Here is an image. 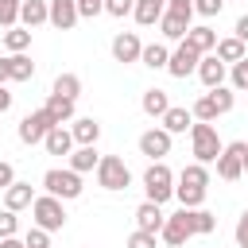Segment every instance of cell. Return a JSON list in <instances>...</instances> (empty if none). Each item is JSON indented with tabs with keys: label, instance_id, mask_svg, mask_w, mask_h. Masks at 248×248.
Wrapping results in <instances>:
<instances>
[{
	"label": "cell",
	"instance_id": "8d00e7d4",
	"mask_svg": "<svg viewBox=\"0 0 248 248\" xmlns=\"http://www.w3.org/2000/svg\"><path fill=\"white\" fill-rule=\"evenodd\" d=\"M132 4L136 0H105V12L116 16V19H124V16H132Z\"/></svg>",
	"mask_w": 248,
	"mask_h": 248
},
{
	"label": "cell",
	"instance_id": "6da1fadb",
	"mask_svg": "<svg viewBox=\"0 0 248 248\" xmlns=\"http://www.w3.org/2000/svg\"><path fill=\"white\" fill-rule=\"evenodd\" d=\"M232 105H236V89L232 85H213L209 93H202L194 105H190V112H194V120H217V116H225V112H232Z\"/></svg>",
	"mask_w": 248,
	"mask_h": 248
},
{
	"label": "cell",
	"instance_id": "484cf974",
	"mask_svg": "<svg viewBox=\"0 0 248 248\" xmlns=\"http://www.w3.org/2000/svg\"><path fill=\"white\" fill-rule=\"evenodd\" d=\"M19 23L27 31H35L39 23H46V0H19Z\"/></svg>",
	"mask_w": 248,
	"mask_h": 248
},
{
	"label": "cell",
	"instance_id": "7a4b0ae2",
	"mask_svg": "<svg viewBox=\"0 0 248 248\" xmlns=\"http://www.w3.org/2000/svg\"><path fill=\"white\" fill-rule=\"evenodd\" d=\"M190 147H194V163H213L217 155H221V136H217V128L209 124V120H194L190 124Z\"/></svg>",
	"mask_w": 248,
	"mask_h": 248
},
{
	"label": "cell",
	"instance_id": "d6986e66",
	"mask_svg": "<svg viewBox=\"0 0 248 248\" xmlns=\"http://www.w3.org/2000/svg\"><path fill=\"white\" fill-rule=\"evenodd\" d=\"M4 70H8V81H31L35 78V62L19 50V54H4Z\"/></svg>",
	"mask_w": 248,
	"mask_h": 248
},
{
	"label": "cell",
	"instance_id": "44dd1931",
	"mask_svg": "<svg viewBox=\"0 0 248 248\" xmlns=\"http://www.w3.org/2000/svg\"><path fill=\"white\" fill-rule=\"evenodd\" d=\"M159 31H163L167 43H182V35L190 31V19L186 16H174V12H163L159 16Z\"/></svg>",
	"mask_w": 248,
	"mask_h": 248
},
{
	"label": "cell",
	"instance_id": "e575fe53",
	"mask_svg": "<svg viewBox=\"0 0 248 248\" xmlns=\"http://www.w3.org/2000/svg\"><path fill=\"white\" fill-rule=\"evenodd\" d=\"M23 244H27V248H50V232L35 225V229H31V232L23 236Z\"/></svg>",
	"mask_w": 248,
	"mask_h": 248
},
{
	"label": "cell",
	"instance_id": "bcb514c9",
	"mask_svg": "<svg viewBox=\"0 0 248 248\" xmlns=\"http://www.w3.org/2000/svg\"><path fill=\"white\" fill-rule=\"evenodd\" d=\"M244 174H248V147H244Z\"/></svg>",
	"mask_w": 248,
	"mask_h": 248
},
{
	"label": "cell",
	"instance_id": "2e32d148",
	"mask_svg": "<svg viewBox=\"0 0 248 248\" xmlns=\"http://www.w3.org/2000/svg\"><path fill=\"white\" fill-rule=\"evenodd\" d=\"M182 43H186V46H194L198 54H213V46H217V31H213V27H205V23H198V27L190 23V31L182 35Z\"/></svg>",
	"mask_w": 248,
	"mask_h": 248
},
{
	"label": "cell",
	"instance_id": "ee69618b",
	"mask_svg": "<svg viewBox=\"0 0 248 248\" xmlns=\"http://www.w3.org/2000/svg\"><path fill=\"white\" fill-rule=\"evenodd\" d=\"M8 108H12V93L0 85V112H8Z\"/></svg>",
	"mask_w": 248,
	"mask_h": 248
},
{
	"label": "cell",
	"instance_id": "d590c367",
	"mask_svg": "<svg viewBox=\"0 0 248 248\" xmlns=\"http://www.w3.org/2000/svg\"><path fill=\"white\" fill-rule=\"evenodd\" d=\"M155 232H143V229H136L132 236H128V248H155Z\"/></svg>",
	"mask_w": 248,
	"mask_h": 248
},
{
	"label": "cell",
	"instance_id": "4dcf8cb0",
	"mask_svg": "<svg viewBox=\"0 0 248 248\" xmlns=\"http://www.w3.org/2000/svg\"><path fill=\"white\" fill-rule=\"evenodd\" d=\"M50 93L78 101V93H81V78H78V74H58V78H54V85H50Z\"/></svg>",
	"mask_w": 248,
	"mask_h": 248
},
{
	"label": "cell",
	"instance_id": "8992f818",
	"mask_svg": "<svg viewBox=\"0 0 248 248\" xmlns=\"http://www.w3.org/2000/svg\"><path fill=\"white\" fill-rule=\"evenodd\" d=\"M43 190L46 194H54V198H62V202H74V198H81V174L78 170H70V167H50L46 174H43Z\"/></svg>",
	"mask_w": 248,
	"mask_h": 248
},
{
	"label": "cell",
	"instance_id": "4fadbf2b",
	"mask_svg": "<svg viewBox=\"0 0 248 248\" xmlns=\"http://www.w3.org/2000/svg\"><path fill=\"white\" fill-rule=\"evenodd\" d=\"M140 155H147V159L170 155V132H167V128H147V132L140 136Z\"/></svg>",
	"mask_w": 248,
	"mask_h": 248
},
{
	"label": "cell",
	"instance_id": "ffe728a7",
	"mask_svg": "<svg viewBox=\"0 0 248 248\" xmlns=\"http://www.w3.org/2000/svg\"><path fill=\"white\" fill-rule=\"evenodd\" d=\"M70 136H74V147L78 143H97L101 140V124L93 116H74L70 120Z\"/></svg>",
	"mask_w": 248,
	"mask_h": 248
},
{
	"label": "cell",
	"instance_id": "d6a6232c",
	"mask_svg": "<svg viewBox=\"0 0 248 248\" xmlns=\"http://www.w3.org/2000/svg\"><path fill=\"white\" fill-rule=\"evenodd\" d=\"M19 23V0H0V27H16Z\"/></svg>",
	"mask_w": 248,
	"mask_h": 248
},
{
	"label": "cell",
	"instance_id": "52a82bcc",
	"mask_svg": "<svg viewBox=\"0 0 248 248\" xmlns=\"http://www.w3.org/2000/svg\"><path fill=\"white\" fill-rule=\"evenodd\" d=\"M244 140H232V143H225L221 147V155L213 159L217 163V178H225V182H236L240 174H244Z\"/></svg>",
	"mask_w": 248,
	"mask_h": 248
},
{
	"label": "cell",
	"instance_id": "7c38bea8",
	"mask_svg": "<svg viewBox=\"0 0 248 248\" xmlns=\"http://www.w3.org/2000/svg\"><path fill=\"white\" fill-rule=\"evenodd\" d=\"M194 74L202 78V85H205V89H213V85H225V78H229V66H225L217 54H202Z\"/></svg>",
	"mask_w": 248,
	"mask_h": 248
},
{
	"label": "cell",
	"instance_id": "836d02e7",
	"mask_svg": "<svg viewBox=\"0 0 248 248\" xmlns=\"http://www.w3.org/2000/svg\"><path fill=\"white\" fill-rule=\"evenodd\" d=\"M16 232H19L16 209H0V240H4V236H16Z\"/></svg>",
	"mask_w": 248,
	"mask_h": 248
},
{
	"label": "cell",
	"instance_id": "f546056e",
	"mask_svg": "<svg viewBox=\"0 0 248 248\" xmlns=\"http://www.w3.org/2000/svg\"><path fill=\"white\" fill-rule=\"evenodd\" d=\"M4 46H8V54H19V50H27V46H31V31H27L23 23L8 27V31H4Z\"/></svg>",
	"mask_w": 248,
	"mask_h": 248
},
{
	"label": "cell",
	"instance_id": "7dc6e473",
	"mask_svg": "<svg viewBox=\"0 0 248 248\" xmlns=\"http://www.w3.org/2000/svg\"><path fill=\"white\" fill-rule=\"evenodd\" d=\"M240 248H248V244H240Z\"/></svg>",
	"mask_w": 248,
	"mask_h": 248
},
{
	"label": "cell",
	"instance_id": "7bdbcfd3",
	"mask_svg": "<svg viewBox=\"0 0 248 248\" xmlns=\"http://www.w3.org/2000/svg\"><path fill=\"white\" fill-rule=\"evenodd\" d=\"M0 248H27V244H23V236H4Z\"/></svg>",
	"mask_w": 248,
	"mask_h": 248
},
{
	"label": "cell",
	"instance_id": "3957f363",
	"mask_svg": "<svg viewBox=\"0 0 248 248\" xmlns=\"http://www.w3.org/2000/svg\"><path fill=\"white\" fill-rule=\"evenodd\" d=\"M143 194L155 205H163V202L174 198V174H170V167L163 159H151V167L143 170Z\"/></svg>",
	"mask_w": 248,
	"mask_h": 248
},
{
	"label": "cell",
	"instance_id": "30bf717a",
	"mask_svg": "<svg viewBox=\"0 0 248 248\" xmlns=\"http://www.w3.org/2000/svg\"><path fill=\"white\" fill-rule=\"evenodd\" d=\"M198 58H202V54H198L194 46L178 43V46L170 50V58H167V74H170V78H190V74L198 70Z\"/></svg>",
	"mask_w": 248,
	"mask_h": 248
},
{
	"label": "cell",
	"instance_id": "f35d334b",
	"mask_svg": "<svg viewBox=\"0 0 248 248\" xmlns=\"http://www.w3.org/2000/svg\"><path fill=\"white\" fill-rule=\"evenodd\" d=\"M225 8V0H194V12L198 16H217Z\"/></svg>",
	"mask_w": 248,
	"mask_h": 248
},
{
	"label": "cell",
	"instance_id": "ac0fdd59",
	"mask_svg": "<svg viewBox=\"0 0 248 248\" xmlns=\"http://www.w3.org/2000/svg\"><path fill=\"white\" fill-rule=\"evenodd\" d=\"M31 202H35V186H31V182H19V178H16V182L4 190V209H16V213H19V209H31Z\"/></svg>",
	"mask_w": 248,
	"mask_h": 248
},
{
	"label": "cell",
	"instance_id": "e0dca14e",
	"mask_svg": "<svg viewBox=\"0 0 248 248\" xmlns=\"http://www.w3.org/2000/svg\"><path fill=\"white\" fill-rule=\"evenodd\" d=\"M66 159H70V163H66L70 170L89 174V170H97V159H101V155H97V143H78V147H74Z\"/></svg>",
	"mask_w": 248,
	"mask_h": 248
},
{
	"label": "cell",
	"instance_id": "cb8c5ba5",
	"mask_svg": "<svg viewBox=\"0 0 248 248\" xmlns=\"http://www.w3.org/2000/svg\"><path fill=\"white\" fill-rule=\"evenodd\" d=\"M167 12V0H136L132 4V16H136V23L140 27H151V23H159V16Z\"/></svg>",
	"mask_w": 248,
	"mask_h": 248
},
{
	"label": "cell",
	"instance_id": "5bb4252c",
	"mask_svg": "<svg viewBox=\"0 0 248 248\" xmlns=\"http://www.w3.org/2000/svg\"><path fill=\"white\" fill-rule=\"evenodd\" d=\"M140 50H143V43H140V35L136 31H120L116 39H112V58L116 62H140Z\"/></svg>",
	"mask_w": 248,
	"mask_h": 248
},
{
	"label": "cell",
	"instance_id": "74e56055",
	"mask_svg": "<svg viewBox=\"0 0 248 248\" xmlns=\"http://www.w3.org/2000/svg\"><path fill=\"white\" fill-rule=\"evenodd\" d=\"M105 12V0H78V16L81 19H93V16H101Z\"/></svg>",
	"mask_w": 248,
	"mask_h": 248
},
{
	"label": "cell",
	"instance_id": "d4e9b609",
	"mask_svg": "<svg viewBox=\"0 0 248 248\" xmlns=\"http://www.w3.org/2000/svg\"><path fill=\"white\" fill-rule=\"evenodd\" d=\"M213 54L225 62V66H232V62H240V58H248V46L236 39V35H229V39H217V46H213Z\"/></svg>",
	"mask_w": 248,
	"mask_h": 248
},
{
	"label": "cell",
	"instance_id": "ab89813d",
	"mask_svg": "<svg viewBox=\"0 0 248 248\" xmlns=\"http://www.w3.org/2000/svg\"><path fill=\"white\" fill-rule=\"evenodd\" d=\"M12 182H16V167H12L8 159H0V190H8Z\"/></svg>",
	"mask_w": 248,
	"mask_h": 248
},
{
	"label": "cell",
	"instance_id": "9a60e30c",
	"mask_svg": "<svg viewBox=\"0 0 248 248\" xmlns=\"http://www.w3.org/2000/svg\"><path fill=\"white\" fill-rule=\"evenodd\" d=\"M163 221H167V213H163L155 202H147V198H143V202L136 205V229H143V232H155V236H159Z\"/></svg>",
	"mask_w": 248,
	"mask_h": 248
},
{
	"label": "cell",
	"instance_id": "277c9868",
	"mask_svg": "<svg viewBox=\"0 0 248 248\" xmlns=\"http://www.w3.org/2000/svg\"><path fill=\"white\" fill-rule=\"evenodd\" d=\"M31 217H35V225L39 229H46V232H58V229H66V205H62V198H54V194H35V202H31Z\"/></svg>",
	"mask_w": 248,
	"mask_h": 248
},
{
	"label": "cell",
	"instance_id": "5b68a950",
	"mask_svg": "<svg viewBox=\"0 0 248 248\" xmlns=\"http://www.w3.org/2000/svg\"><path fill=\"white\" fill-rule=\"evenodd\" d=\"M93 174H97V186H101V190H112V194L132 186V170H128V163H124L120 155H101Z\"/></svg>",
	"mask_w": 248,
	"mask_h": 248
},
{
	"label": "cell",
	"instance_id": "f6af8a7d",
	"mask_svg": "<svg viewBox=\"0 0 248 248\" xmlns=\"http://www.w3.org/2000/svg\"><path fill=\"white\" fill-rule=\"evenodd\" d=\"M8 81V70H4V58H0V85Z\"/></svg>",
	"mask_w": 248,
	"mask_h": 248
},
{
	"label": "cell",
	"instance_id": "b9f144b4",
	"mask_svg": "<svg viewBox=\"0 0 248 248\" xmlns=\"http://www.w3.org/2000/svg\"><path fill=\"white\" fill-rule=\"evenodd\" d=\"M232 35H236L240 43H248V16H240V19H236V27H232Z\"/></svg>",
	"mask_w": 248,
	"mask_h": 248
},
{
	"label": "cell",
	"instance_id": "f1b7e54d",
	"mask_svg": "<svg viewBox=\"0 0 248 248\" xmlns=\"http://www.w3.org/2000/svg\"><path fill=\"white\" fill-rule=\"evenodd\" d=\"M140 108H143L147 116H155V120H159V116H163V112L170 108V101H167V93H163V89H155V85H151V89L143 93V101H140Z\"/></svg>",
	"mask_w": 248,
	"mask_h": 248
},
{
	"label": "cell",
	"instance_id": "9c48e42d",
	"mask_svg": "<svg viewBox=\"0 0 248 248\" xmlns=\"http://www.w3.org/2000/svg\"><path fill=\"white\" fill-rule=\"evenodd\" d=\"M174 217L182 221V229H186L190 236H209V232L217 229V217H213L205 205H194V209H186V205H182Z\"/></svg>",
	"mask_w": 248,
	"mask_h": 248
},
{
	"label": "cell",
	"instance_id": "7402d4cb",
	"mask_svg": "<svg viewBox=\"0 0 248 248\" xmlns=\"http://www.w3.org/2000/svg\"><path fill=\"white\" fill-rule=\"evenodd\" d=\"M159 120H163V128H167L170 136H178V132H190V124H194V112H190V108H182V105H170V108H167Z\"/></svg>",
	"mask_w": 248,
	"mask_h": 248
},
{
	"label": "cell",
	"instance_id": "8fae6325",
	"mask_svg": "<svg viewBox=\"0 0 248 248\" xmlns=\"http://www.w3.org/2000/svg\"><path fill=\"white\" fill-rule=\"evenodd\" d=\"M78 0H46V23L58 27V31H70L78 23Z\"/></svg>",
	"mask_w": 248,
	"mask_h": 248
},
{
	"label": "cell",
	"instance_id": "ba28073f",
	"mask_svg": "<svg viewBox=\"0 0 248 248\" xmlns=\"http://www.w3.org/2000/svg\"><path fill=\"white\" fill-rule=\"evenodd\" d=\"M50 128H54V116H50L46 108H31V112L19 120V128H16V132H19V140H23V143H31V147H35V143H43V140H46V132H50Z\"/></svg>",
	"mask_w": 248,
	"mask_h": 248
},
{
	"label": "cell",
	"instance_id": "4316f807",
	"mask_svg": "<svg viewBox=\"0 0 248 248\" xmlns=\"http://www.w3.org/2000/svg\"><path fill=\"white\" fill-rule=\"evenodd\" d=\"M167 58H170L167 43H147V46L140 50V62H143L147 70H167Z\"/></svg>",
	"mask_w": 248,
	"mask_h": 248
},
{
	"label": "cell",
	"instance_id": "60d3db41",
	"mask_svg": "<svg viewBox=\"0 0 248 248\" xmlns=\"http://www.w3.org/2000/svg\"><path fill=\"white\" fill-rule=\"evenodd\" d=\"M232 236H236V244H248V209L236 217V229H232Z\"/></svg>",
	"mask_w": 248,
	"mask_h": 248
},
{
	"label": "cell",
	"instance_id": "1f68e13d",
	"mask_svg": "<svg viewBox=\"0 0 248 248\" xmlns=\"http://www.w3.org/2000/svg\"><path fill=\"white\" fill-rule=\"evenodd\" d=\"M229 85L240 93V89H248V58H240V62H232L229 66Z\"/></svg>",
	"mask_w": 248,
	"mask_h": 248
},
{
	"label": "cell",
	"instance_id": "603a6c76",
	"mask_svg": "<svg viewBox=\"0 0 248 248\" xmlns=\"http://www.w3.org/2000/svg\"><path fill=\"white\" fill-rule=\"evenodd\" d=\"M43 147H46V155H70V151H74V136H70V128L54 124V128L46 132Z\"/></svg>",
	"mask_w": 248,
	"mask_h": 248
},
{
	"label": "cell",
	"instance_id": "c3c4849f",
	"mask_svg": "<svg viewBox=\"0 0 248 248\" xmlns=\"http://www.w3.org/2000/svg\"><path fill=\"white\" fill-rule=\"evenodd\" d=\"M190 4H194V0H190Z\"/></svg>",
	"mask_w": 248,
	"mask_h": 248
},
{
	"label": "cell",
	"instance_id": "83f0119b",
	"mask_svg": "<svg viewBox=\"0 0 248 248\" xmlns=\"http://www.w3.org/2000/svg\"><path fill=\"white\" fill-rule=\"evenodd\" d=\"M43 108L54 116V124H70V120H74V101H70V97H58V93H50Z\"/></svg>",
	"mask_w": 248,
	"mask_h": 248
}]
</instances>
